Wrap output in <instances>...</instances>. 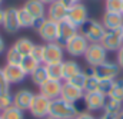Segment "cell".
Returning a JSON list of instances; mask_svg holds the SVG:
<instances>
[{
    "label": "cell",
    "instance_id": "cell-44",
    "mask_svg": "<svg viewBox=\"0 0 123 119\" xmlns=\"http://www.w3.org/2000/svg\"><path fill=\"white\" fill-rule=\"evenodd\" d=\"M4 13H6V10L0 7V26H3V22H4Z\"/></svg>",
    "mask_w": 123,
    "mask_h": 119
},
{
    "label": "cell",
    "instance_id": "cell-37",
    "mask_svg": "<svg viewBox=\"0 0 123 119\" xmlns=\"http://www.w3.org/2000/svg\"><path fill=\"white\" fill-rule=\"evenodd\" d=\"M7 92H10V83L6 79L3 67H0V93H7Z\"/></svg>",
    "mask_w": 123,
    "mask_h": 119
},
{
    "label": "cell",
    "instance_id": "cell-47",
    "mask_svg": "<svg viewBox=\"0 0 123 119\" xmlns=\"http://www.w3.org/2000/svg\"><path fill=\"white\" fill-rule=\"evenodd\" d=\"M43 119H55V118H52L50 115H47V116H44V118H43Z\"/></svg>",
    "mask_w": 123,
    "mask_h": 119
},
{
    "label": "cell",
    "instance_id": "cell-35",
    "mask_svg": "<svg viewBox=\"0 0 123 119\" xmlns=\"http://www.w3.org/2000/svg\"><path fill=\"white\" fill-rule=\"evenodd\" d=\"M112 88H113V80H106V79L100 80V79H99V86H97V90H99L100 93H103L105 96H109V93H110Z\"/></svg>",
    "mask_w": 123,
    "mask_h": 119
},
{
    "label": "cell",
    "instance_id": "cell-48",
    "mask_svg": "<svg viewBox=\"0 0 123 119\" xmlns=\"http://www.w3.org/2000/svg\"><path fill=\"white\" fill-rule=\"evenodd\" d=\"M122 14H123V4H122Z\"/></svg>",
    "mask_w": 123,
    "mask_h": 119
},
{
    "label": "cell",
    "instance_id": "cell-43",
    "mask_svg": "<svg viewBox=\"0 0 123 119\" xmlns=\"http://www.w3.org/2000/svg\"><path fill=\"white\" fill-rule=\"evenodd\" d=\"M97 119H117V118H116V116H112V115H109V113H105V112H103V115H100V116H99Z\"/></svg>",
    "mask_w": 123,
    "mask_h": 119
},
{
    "label": "cell",
    "instance_id": "cell-29",
    "mask_svg": "<svg viewBox=\"0 0 123 119\" xmlns=\"http://www.w3.org/2000/svg\"><path fill=\"white\" fill-rule=\"evenodd\" d=\"M3 119H25V112L16 106H10L7 109H3L0 112Z\"/></svg>",
    "mask_w": 123,
    "mask_h": 119
},
{
    "label": "cell",
    "instance_id": "cell-39",
    "mask_svg": "<svg viewBox=\"0 0 123 119\" xmlns=\"http://www.w3.org/2000/svg\"><path fill=\"white\" fill-rule=\"evenodd\" d=\"M60 1L64 4V6H67V7H72V6H76V4L82 3L83 0H60Z\"/></svg>",
    "mask_w": 123,
    "mask_h": 119
},
{
    "label": "cell",
    "instance_id": "cell-21",
    "mask_svg": "<svg viewBox=\"0 0 123 119\" xmlns=\"http://www.w3.org/2000/svg\"><path fill=\"white\" fill-rule=\"evenodd\" d=\"M123 109V102L120 100H116V99H112V98H106V102H105V106H103V112L105 113H109L112 116H119L120 112Z\"/></svg>",
    "mask_w": 123,
    "mask_h": 119
},
{
    "label": "cell",
    "instance_id": "cell-19",
    "mask_svg": "<svg viewBox=\"0 0 123 119\" xmlns=\"http://www.w3.org/2000/svg\"><path fill=\"white\" fill-rule=\"evenodd\" d=\"M102 25L106 30L119 29L123 26V14L113 13V12H105L103 17H102Z\"/></svg>",
    "mask_w": 123,
    "mask_h": 119
},
{
    "label": "cell",
    "instance_id": "cell-3",
    "mask_svg": "<svg viewBox=\"0 0 123 119\" xmlns=\"http://www.w3.org/2000/svg\"><path fill=\"white\" fill-rule=\"evenodd\" d=\"M105 32H106V29L103 27L102 22H97L94 19H87L79 27V33H82L89 40V43H100Z\"/></svg>",
    "mask_w": 123,
    "mask_h": 119
},
{
    "label": "cell",
    "instance_id": "cell-14",
    "mask_svg": "<svg viewBox=\"0 0 123 119\" xmlns=\"http://www.w3.org/2000/svg\"><path fill=\"white\" fill-rule=\"evenodd\" d=\"M36 93H33L29 89H19L14 95H13V106L22 109L23 112L25 111H29L31 102H33V98H34Z\"/></svg>",
    "mask_w": 123,
    "mask_h": 119
},
{
    "label": "cell",
    "instance_id": "cell-28",
    "mask_svg": "<svg viewBox=\"0 0 123 119\" xmlns=\"http://www.w3.org/2000/svg\"><path fill=\"white\" fill-rule=\"evenodd\" d=\"M109 98L123 102V78H117L113 80V88L109 93Z\"/></svg>",
    "mask_w": 123,
    "mask_h": 119
},
{
    "label": "cell",
    "instance_id": "cell-50",
    "mask_svg": "<svg viewBox=\"0 0 123 119\" xmlns=\"http://www.w3.org/2000/svg\"><path fill=\"white\" fill-rule=\"evenodd\" d=\"M122 33H123V26H122Z\"/></svg>",
    "mask_w": 123,
    "mask_h": 119
},
{
    "label": "cell",
    "instance_id": "cell-15",
    "mask_svg": "<svg viewBox=\"0 0 123 119\" xmlns=\"http://www.w3.org/2000/svg\"><path fill=\"white\" fill-rule=\"evenodd\" d=\"M67 12H69V7L64 6L60 0H57L56 3H53V4H50L47 7L46 17L56 22V23H60V22L67 19Z\"/></svg>",
    "mask_w": 123,
    "mask_h": 119
},
{
    "label": "cell",
    "instance_id": "cell-53",
    "mask_svg": "<svg viewBox=\"0 0 123 119\" xmlns=\"http://www.w3.org/2000/svg\"><path fill=\"white\" fill-rule=\"evenodd\" d=\"M74 119H76V118H74Z\"/></svg>",
    "mask_w": 123,
    "mask_h": 119
},
{
    "label": "cell",
    "instance_id": "cell-22",
    "mask_svg": "<svg viewBox=\"0 0 123 119\" xmlns=\"http://www.w3.org/2000/svg\"><path fill=\"white\" fill-rule=\"evenodd\" d=\"M82 72V67L74 60H63V82L69 80L76 73Z\"/></svg>",
    "mask_w": 123,
    "mask_h": 119
},
{
    "label": "cell",
    "instance_id": "cell-8",
    "mask_svg": "<svg viewBox=\"0 0 123 119\" xmlns=\"http://www.w3.org/2000/svg\"><path fill=\"white\" fill-rule=\"evenodd\" d=\"M49 109H50V99L44 98L40 93H36L30 108H29V112L31 113V116L37 119H43L44 116L49 115Z\"/></svg>",
    "mask_w": 123,
    "mask_h": 119
},
{
    "label": "cell",
    "instance_id": "cell-9",
    "mask_svg": "<svg viewBox=\"0 0 123 119\" xmlns=\"http://www.w3.org/2000/svg\"><path fill=\"white\" fill-rule=\"evenodd\" d=\"M64 60V47L57 42H50L44 45V65L49 63H57Z\"/></svg>",
    "mask_w": 123,
    "mask_h": 119
},
{
    "label": "cell",
    "instance_id": "cell-10",
    "mask_svg": "<svg viewBox=\"0 0 123 119\" xmlns=\"http://www.w3.org/2000/svg\"><path fill=\"white\" fill-rule=\"evenodd\" d=\"M89 19V10L87 7L83 4V3H79L76 6H72L69 7V12H67V19L72 25H74L76 27H80L86 20Z\"/></svg>",
    "mask_w": 123,
    "mask_h": 119
},
{
    "label": "cell",
    "instance_id": "cell-33",
    "mask_svg": "<svg viewBox=\"0 0 123 119\" xmlns=\"http://www.w3.org/2000/svg\"><path fill=\"white\" fill-rule=\"evenodd\" d=\"M13 106V95L10 92L7 93H0V111L3 109H7Z\"/></svg>",
    "mask_w": 123,
    "mask_h": 119
},
{
    "label": "cell",
    "instance_id": "cell-49",
    "mask_svg": "<svg viewBox=\"0 0 123 119\" xmlns=\"http://www.w3.org/2000/svg\"><path fill=\"white\" fill-rule=\"evenodd\" d=\"M1 3H3V0H0V4H1Z\"/></svg>",
    "mask_w": 123,
    "mask_h": 119
},
{
    "label": "cell",
    "instance_id": "cell-51",
    "mask_svg": "<svg viewBox=\"0 0 123 119\" xmlns=\"http://www.w3.org/2000/svg\"><path fill=\"white\" fill-rule=\"evenodd\" d=\"M0 119H3V118H1V115H0Z\"/></svg>",
    "mask_w": 123,
    "mask_h": 119
},
{
    "label": "cell",
    "instance_id": "cell-38",
    "mask_svg": "<svg viewBox=\"0 0 123 119\" xmlns=\"http://www.w3.org/2000/svg\"><path fill=\"white\" fill-rule=\"evenodd\" d=\"M76 119H96L94 116H93L90 112H87V111H85V112H82V113H79L77 116H76Z\"/></svg>",
    "mask_w": 123,
    "mask_h": 119
},
{
    "label": "cell",
    "instance_id": "cell-40",
    "mask_svg": "<svg viewBox=\"0 0 123 119\" xmlns=\"http://www.w3.org/2000/svg\"><path fill=\"white\" fill-rule=\"evenodd\" d=\"M117 65L120 67H123V45H122V47L117 50Z\"/></svg>",
    "mask_w": 123,
    "mask_h": 119
},
{
    "label": "cell",
    "instance_id": "cell-13",
    "mask_svg": "<svg viewBox=\"0 0 123 119\" xmlns=\"http://www.w3.org/2000/svg\"><path fill=\"white\" fill-rule=\"evenodd\" d=\"M77 33H79V27H76L74 25H72L69 20H63V22L59 23V36H57L56 42L64 47L67 45V42L73 36H76Z\"/></svg>",
    "mask_w": 123,
    "mask_h": 119
},
{
    "label": "cell",
    "instance_id": "cell-1",
    "mask_svg": "<svg viewBox=\"0 0 123 119\" xmlns=\"http://www.w3.org/2000/svg\"><path fill=\"white\" fill-rule=\"evenodd\" d=\"M49 115L55 119H74L79 112L74 106V103H70L62 98L50 100V109Z\"/></svg>",
    "mask_w": 123,
    "mask_h": 119
},
{
    "label": "cell",
    "instance_id": "cell-36",
    "mask_svg": "<svg viewBox=\"0 0 123 119\" xmlns=\"http://www.w3.org/2000/svg\"><path fill=\"white\" fill-rule=\"evenodd\" d=\"M31 56L39 63H43V60H44V45H34Z\"/></svg>",
    "mask_w": 123,
    "mask_h": 119
},
{
    "label": "cell",
    "instance_id": "cell-34",
    "mask_svg": "<svg viewBox=\"0 0 123 119\" xmlns=\"http://www.w3.org/2000/svg\"><path fill=\"white\" fill-rule=\"evenodd\" d=\"M97 86H99V79H97L96 76H90V78L86 79V83H85L83 92H85V93L96 92V90H97Z\"/></svg>",
    "mask_w": 123,
    "mask_h": 119
},
{
    "label": "cell",
    "instance_id": "cell-7",
    "mask_svg": "<svg viewBox=\"0 0 123 119\" xmlns=\"http://www.w3.org/2000/svg\"><path fill=\"white\" fill-rule=\"evenodd\" d=\"M87 47H89V40H87L82 33H77L76 36H73V37L67 42V45L64 46V50H66L70 56L79 58V56H85Z\"/></svg>",
    "mask_w": 123,
    "mask_h": 119
},
{
    "label": "cell",
    "instance_id": "cell-16",
    "mask_svg": "<svg viewBox=\"0 0 123 119\" xmlns=\"http://www.w3.org/2000/svg\"><path fill=\"white\" fill-rule=\"evenodd\" d=\"M106 98H107V96H105L103 93H100L99 90H96V92L85 93L83 100H85V103H86L87 111H89V112H90V111L94 112V111H100V109H103L105 102H106Z\"/></svg>",
    "mask_w": 123,
    "mask_h": 119
},
{
    "label": "cell",
    "instance_id": "cell-20",
    "mask_svg": "<svg viewBox=\"0 0 123 119\" xmlns=\"http://www.w3.org/2000/svg\"><path fill=\"white\" fill-rule=\"evenodd\" d=\"M23 7L30 13L34 19H42L46 17V6L40 1V0H26V3L23 4Z\"/></svg>",
    "mask_w": 123,
    "mask_h": 119
},
{
    "label": "cell",
    "instance_id": "cell-17",
    "mask_svg": "<svg viewBox=\"0 0 123 119\" xmlns=\"http://www.w3.org/2000/svg\"><path fill=\"white\" fill-rule=\"evenodd\" d=\"M3 72L10 85H17V83L23 82L26 78V72L22 69L20 65H6L3 67Z\"/></svg>",
    "mask_w": 123,
    "mask_h": 119
},
{
    "label": "cell",
    "instance_id": "cell-24",
    "mask_svg": "<svg viewBox=\"0 0 123 119\" xmlns=\"http://www.w3.org/2000/svg\"><path fill=\"white\" fill-rule=\"evenodd\" d=\"M30 78H31V82L37 86H40L42 83H44L47 79H49V75H47V69H46V65L42 63L33 73H30Z\"/></svg>",
    "mask_w": 123,
    "mask_h": 119
},
{
    "label": "cell",
    "instance_id": "cell-30",
    "mask_svg": "<svg viewBox=\"0 0 123 119\" xmlns=\"http://www.w3.org/2000/svg\"><path fill=\"white\" fill-rule=\"evenodd\" d=\"M23 55L14 47V46H12L7 52H6V62H7V65H20L22 63V60H23Z\"/></svg>",
    "mask_w": 123,
    "mask_h": 119
},
{
    "label": "cell",
    "instance_id": "cell-18",
    "mask_svg": "<svg viewBox=\"0 0 123 119\" xmlns=\"http://www.w3.org/2000/svg\"><path fill=\"white\" fill-rule=\"evenodd\" d=\"M83 96H85L83 89L76 88L69 82H63V89H62V95H60L62 99H64L70 103H76L77 100L83 99Z\"/></svg>",
    "mask_w": 123,
    "mask_h": 119
},
{
    "label": "cell",
    "instance_id": "cell-11",
    "mask_svg": "<svg viewBox=\"0 0 123 119\" xmlns=\"http://www.w3.org/2000/svg\"><path fill=\"white\" fill-rule=\"evenodd\" d=\"M62 89H63V80H55V79H47L44 83L39 86V93L43 95L44 98L53 100L60 98Z\"/></svg>",
    "mask_w": 123,
    "mask_h": 119
},
{
    "label": "cell",
    "instance_id": "cell-52",
    "mask_svg": "<svg viewBox=\"0 0 123 119\" xmlns=\"http://www.w3.org/2000/svg\"><path fill=\"white\" fill-rule=\"evenodd\" d=\"M0 112H1V111H0Z\"/></svg>",
    "mask_w": 123,
    "mask_h": 119
},
{
    "label": "cell",
    "instance_id": "cell-23",
    "mask_svg": "<svg viewBox=\"0 0 123 119\" xmlns=\"http://www.w3.org/2000/svg\"><path fill=\"white\" fill-rule=\"evenodd\" d=\"M13 46H14L23 56H29V55H31V52H33L34 43L31 42L29 37H19V39L14 42Z\"/></svg>",
    "mask_w": 123,
    "mask_h": 119
},
{
    "label": "cell",
    "instance_id": "cell-4",
    "mask_svg": "<svg viewBox=\"0 0 123 119\" xmlns=\"http://www.w3.org/2000/svg\"><path fill=\"white\" fill-rule=\"evenodd\" d=\"M85 60L87 66H97L107 60V50L102 46V43H89V47L85 53Z\"/></svg>",
    "mask_w": 123,
    "mask_h": 119
},
{
    "label": "cell",
    "instance_id": "cell-5",
    "mask_svg": "<svg viewBox=\"0 0 123 119\" xmlns=\"http://www.w3.org/2000/svg\"><path fill=\"white\" fill-rule=\"evenodd\" d=\"M102 46L107 50V52H117L123 45V33L122 27L119 29H112L106 30L102 40H100Z\"/></svg>",
    "mask_w": 123,
    "mask_h": 119
},
{
    "label": "cell",
    "instance_id": "cell-41",
    "mask_svg": "<svg viewBox=\"0 0 123 119\" xmlns=\"http://www.w3.org/2000/svg\"><path fill=\"white\" fill-rule=\"evenodd\" d=\"M83 72H85V75H86L87 78H90V76H94V67H93V66H87V67H86Z\"/></svg>",
    "mask_w": 123,
    "mask_h": 119
},
{
    "label": "cell",
    "instance_id": "cell-46",
    "mask_svg": "<svg viewBox=\"0 0 123 119\" xmlns=\"http://www.w3.org/2000/svg\"><path fill=\"white\" fill-rule=\"evenodd\" d=\"M117 119H123V109H122V112H120V115L117 116Z\"/></svg>",
    "mask_w": 123,
    "mask_h": 119
},
{
    "label": "cell",
    "instance_id": "cell-27",
    "mask_svg": "<svg viewBox=\"0 0 123 119\" xmlns=\"http://www.w3.org/2000/svg\"><path fill=\"white\" fill-rule=\"evenodd\" d=\"M42 63H39L37 60L34 59L31 55H29V56H25L23 58V60H22V63H20V66H22V69L26 72V75H30V73H33L39 66H40Z\"/></svg>",
    "mask_w": 123,
    "mask_h": 119
},
{
    "label": "cell",
    "instance_id": "cell-26",
    "mask_svg": "<svg viewBox=\"0 0 123 119\" xmlns=\"http://www.w3.org/2000/svg\"><path fill=\"white\" fill-rule=\"evenodd\" d=\"M17 13H19V23H20V27H26V29H30L34 25V17L31 16L30 13L25 9V7H20L17 9Z\"/></svg>",
    "mask_w": 123,
    "mask_h": 119
},
{
    "label": "cell",
    "instance_id": "cell-2",
    "mask_svg": "<svg viewBox=\"0 0 123 119\" xmlns=\"http://www.w3.org/2000/svg\"><path fill=\"white\" fill-rule=\"evenodd\" d=\"M33 29L36 30L40 36L42 40H44L46 43L50 42H56L57 36H59V23L47 19V17H42V19H36Z\"/></svg>",
    "mask_w": 123,
    "mask_h": 119
},
{
    "label": "cell",
    "instance_id": "cell-45",
    "mask_svg": "<svg viewBox=\"0 0 123 119\" xmlns=\"http://www.w3.org/2000/svg\"><path fill=\"white\" fill-rule=\"evenodd\" d=\"M44 6H50V4H53V3H56L57 0H40Z\"/></svg>",
    "mask_w": 123,
    "mask_h": 119
},
{
    "label": "cell",
    "instance_id": "cell-32",
    "mask_svg": "<svg viewBox=\"0 0 123 119\" xmlns=\"http://www.w3.org/2000/svg\"><path fill=\"white\" fill-rule=\"evenodd\" d=\"M122 4H123V0H106L105 7H106V12L122 13Z\"/></svg>",
    "mask_w": 123,
    "mask_h": 119
},
{
    "label": "cell",
    "instance_id": "cell-31",
    "mask_svg": "<svg viewBox=\"0 0 123 119\" xmlns=\"http://www.w3.org/2000/svg\"><path fill=\"white\" fill-rule=\"evenodd\" d=\"M86 79H87V76L85 75V72L82 70V72H79V73H76L74 76H72L69 80H66V82H69V83H72L73 86H76V88H80V89H83L85 88V83H86Z\"/></svg>",
    "mask_w": 123,
    "mask_h": 119
},
{
    "label": "cell",
    "instance_id": "cell-25",
    "mask_svg": "<svg viewBox=\"0 0 123 119\" xmlns=\"http://www.w3.org/2000/svg\"><path fill=\"white\" fill-rule=\"evenodd\" d=\"M46 69H47L49 79L63 80V62H57V63H49V65H46Z\"/></svg>",
    "mask_w": 123,
    "mask_h": 119
},
{
    "label": "cell",
    "instance_id": "cell-12",
    "mask_svg": "<svg viewBox=\"0 0 123 119\" xmlns=\"http://www.w3.org/2000/svg\"><path fill=\"white\" fill-rule=\"evenodd\" d=\"M3 29L6 30L9 34H14L17 33L20 27V23H19V13H17V9L14 7H10V9H6V13H4V22H3Z\"/></svg>",
    "mask_w": 123,
    "mask_h": 119
},
{
    "label": "cell",
    "instance_id": "cell-6",
    "mask_svg": "<svg viewBox=\"0 0 123 119\" xmlns=\"http://www.w3.org/2000/svg\"><path fill=\"white\" fill-rule=\"evenodd\" d=\"M119 73H120V66L117 65V62H110V60H106L97 66H94V76L100 80L106 79V80H115L119 78Z\"/></svg>",
    "mask_w": 123,
    "mask_h": 119
},
{
    "label": "cell",
    "instance_id": "cell-42",
    "mask_svg": "<svg viewBox=\"0 0 123 119\" xmlns=\"http://www.w3.org/2000/svg\"><path fill=\"white\" fill-rule=\"evenodd\" d=\"M6 50V43H4V40H3V37L0 36V55L3 53Z\"/></svg>",
    "mask_w": 123,
    "mask_h": 119
}]
</instances>
